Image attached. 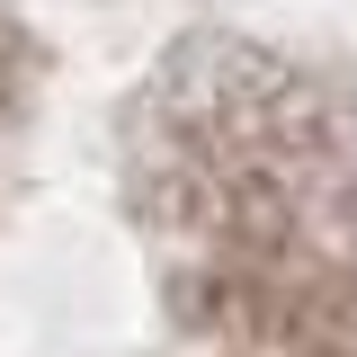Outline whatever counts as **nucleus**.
I'll return each mask as SVG.
<instances>
[{
    "label": "nucleus",
    "mask_w": 357,
    "mask_h": 357,
    "mask_svg": "<svg viewBox=\"0 0 357 357\" xmlns=\"http://www.w3.org/2000/svg\"><path fill=\"white\" fill-rule=\"evenodd\" d=\"M9 89H18V72H9V45H0V107H9Z\"/></svg>",
    "instance_id": "obj_1"
}]
</instances>
